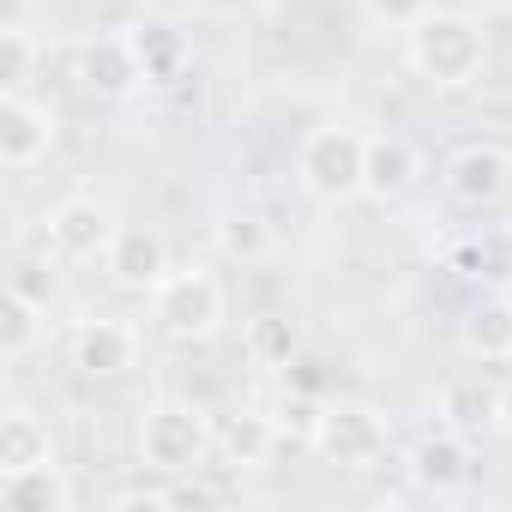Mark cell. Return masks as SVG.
<instances>
[{
    "label": "cell",
    "mask_w": 512,
    "mask_h": 512,
    "mask_svg": "<svg viewBox=\"0 0 512 512\" xmlns=\"http://www.w3.org/2000/svg\"><path fill=\"white\" fill-rule=\"evenodd\" d=\"M151 320L163 338L175 344H199L223 326V284L205 272V266H187V272H169L157 290H151Z\"/></svg>",
    "instance_id": "4"
},
{
    "label": "cell",
    "mask_w": 512,
    "mask_h": 512,
    "mask_svg": "<svg viewBox=\"0 0 512 512\" xmlns=\"http://www.w3.org/2000/svg\"><path fill=\"white\" fill-rule=\"evenodd\" d=\"M434 410H440V428H452V434L476 440V434H488V428H494V416H500V386H494V380H482V374L446 380V386H440V398H434Z\"/></svg>",
    "instance_id": "15"
},
{
    "label": "cell",
    "mask_w": 512,
    "mask_h": 512,
    "mask_svg": "<svg viewBox=\"0 0 512 512\" xmlns=\"http://www.w3.org/2000/svg\"><path fill=\"white\" fill-rule=\"evenodd\" d=\"M43 302H31L25 290H7L0 296V362H19V356H31L37 350V338H43Z\"/></svg>",
    "instance_id": "21"
},
{
    "label": "cell",
    "mask_w": 512,
    "mask_h": 512,
    "mask_svg": "<svg viewBox=\"0 0 512 512\" xmlns=\"http://www.w3.org/2000/svg\"><path fill=\"white\" fill-rule=\"evenodd\" d=\"M362 13L374 19V25H416L422 13H434V0H362Z\"/></svg>",
    "instance_id": "26"
},
{
    "label": "cell",
    "mask_w": 512,
    "mask_h": 512,
    "mask_svg": "<svg viewBox=\"0 0 512 512\" xmlns=\"http://www.w3.org/2000/svg\"><path fill=\"white\" fill-rule=\"evenodd\" d=\"M482 61H488V31L482 19L458 13V7H434L410 25V67L440 85V91H464L482 79Z\"/></svg>",
    "instance_id": "1"
},
{
    "label": "cell",
    "mask_w": 512,
    "mask_h": 512,
    "mask_svg": "<svg viewBox=\"0 0 512 512\" xmlns=\"http://www.w3.org/2000/svg\"><path fill=\"white\" fill-rule=\"evenodd\" d=\"M241 350H247V362H253V368L284 374L308 344H302V332H296V320H290V314H253V320H247Z\"/></svg>",
    "instance_id": "19"
},
{
    "label": "cell",
    "mask_w": 512,
    "mask_h": 512,
    "mask_svg": "<svg viewBox=\"0 0 512 512\" xmlns=\"http://www.w3.org/2000/svg\"><path fill=\"white\" fill-rule=\"evenodd\" d=\"M314 452L338 470H374L386 458V422L374 404L362 398H332L320 410V434H314Z\"/></svg>",
    "instance_id": "5"
},
{
    "label": "cell",
    "mask_w": 512,
    "mask_h": 512,
    "mask_svg": "<svg viewBox=\"0 0 512 512\" xmlns=\"http://www.w3.org/2000/svg\"><path fill=\"white\" fill-rule=\"evenodd\" d=\"M278 446H284V440H278L272 410H241V416H229V422L217 428V452H223V464H235V470H260V464H272Z\"/></svg>",
    "instance_id": "17"
},
{
    "label": "cell",
    "mask_w": 512,
    "mask_h": 512,
    "mask_svg": "<svg viewBox=\"0 0 512 512\" xmlns=\"http://www.w3.org/2000/svg\"><path fill=\"white\" fill-rule=\"evenodd\" d=\"M31 67H37V37L25 25H7L0 31V91H25Z\"/></svg>",
    "instance_id": "25"
},
{
    "label": "cell",
    "mask_w": 512,
    "mask_h": 512,
    "mask_svg": "<svg viewBox=\"0 0 512 512\" xmlns=\"http://www.w3.org/2000/svg\"><path fill=\"white\" fill-rule=\"evenodd\" d=\"M163 500L169 506H211V488L205 482H175V488H163Z\"/></svg>",
    "instance_id": "29"
},
{
    "label": "cell",
    "mask_w": 512,
    "mask_h": 512,
    "mask_svg": "<svg viewBox=\"0 0 512 512\" xmlns=\"http://www.w3.org/2000/svg\"><path fill=\"white\" fill-rule=\"evenodd\" d=\"M446 193H452V205H464V211H488V205H500L506 193H512V151L506 145H458L452 157H446Z\"/></svg>",
    "instance_id": "6"
},
{
    "label": "cell",
    "mask_w": 512,
    "mask_h": 512,
    "mask_svg": "<svg viewBox=\"0 0 512 512\" xmlns=\"http://www.w3.org/2000/svg\"><path fill=\"white\" fill-rule=\"evenodd\" d=\"M43 458H55V440H49V422L37 410L0 416V470H25V464H43Z\"/></svg>",
    "instance_id": "20"
},
{
    "label": "cell",
    "mask_w": 512,
    "mask_h": 512,
    "mask_svg": "<svg viewBox=\"0 0 512 512\" xmlns=\"http://www.w3.org/2000/svg\"><path fill=\"white\" fill-rule=\"evenodd\" d=\"M362 151H368V133L356 127H314L296 151V181L308 199L320 205H344L362 193Z\"/></svg>",
    "instance_id": "3"
},
{
    "label": "cell",
    "mask_w": 512,
    "mask_h": 512,
    "mask_svg": "<svg viewBox=\"0 0 512 512\" xmlns=\"http://www.w3.org/2000/svg\"><path fill=\"white\" fill-rule=\"evenodd\" d=\"M494 428L512 440V386H500V416H494Z\"/></svg>",
    "instance_id": "30"
},
{
    "label": "cell",
    "mask_w": 512,
    "mask_h": 512,
    "mask_svg": "<svg viewBox=\"0 0 512 512\" xmlns=\"http://www.w3.org/2000/svg\"><path fill=\"white\" fill-rule=\"evenodd\" d=\"M79 85L97 97V103H127L139 85H145V67L133 55V37L115 31V37H91L79 49Z\"/></svg>",
    "instance_id": "10"
},
{
    "label": "cell",
    "mask_w": 512,
    "mask_h": 512,
    "mask_svg": "<svg viewBox=\"0 0 512 512\" xmlns=\"http://www.w3.org/2000/svg\"><path fill=\"white\" fill-rule=\"evenodd\" d=\"M103 266H109V278H115L121 290H157V284L169 278V247H163L157 229H139V223H133V229H115Z\"/></svg>",
    "instance_id": "13"
},
{
    "label": "cell",
    "mask_w": 512,
    "mask_h": 512,
    "mask_svg": "<svg viewBox=\"0 0 512 512\" xmlns=\"http://www.w3.org/2000/svg\"><path fill=\"white\" fill-rule=\"evenodd\" d=\"M0 506H13V512H73V482L55 458L25 464V470H0Z\"/></svg>",
    "instance_id": "14"
},
{
    "label": "cell",
    "mask_w": 512,
    "mask_h": 512,
    "mask_svg": "<svg viewBox=\"0 0 512 512\" xmlns=\"http://www.w3.org/2000/svg\"><path fill=\"white\" fill-rule=\"evenodd\" d=\"M266 241H272V229L253 217V211H229V217L217 223V247L229 253V260H260Z\"/></svg>",
    "instance_id": "24"
},
{
    "label": "cell",
    "mask_w": 512,
    "mask_h": 512,
    "mask_svg": "<svg viewBox=\"0 0 512 512\" xmlns=\"http://www.w3.org/2000/svg\"><path fill=\"white\" fill-rule=\"evenodd\" d=\"M320 410H326V404H320L314 392H296V386H290V392L278 398V410H272L278 440H284V446H314V434H320Z\"/></svg>",
    "instance_id": "23"
},
{
    "label": "cell",
    "mask_w": 512,
    "mask_h": 512,
    "mask_svg": "<svg viewBox=\"0 0 512 512\" xmlns=\"http://www.w3.org/2000/svg\"><path fill=\"white\" fill-rule=\"evenodd\" d=\"M43 241H49V253H55V260H67V266H85V260H103V253H109V241H115V223H109V211H103L97 199L73 193V199H61V205L43 217Z\"/></svg>",
    "instance_id": "7"
},
{
    "label": "cell",
    "mask_w": 512,
    "mask_h": 512,
    "mask_svg": "<svg viewBox=\"0 0 512 512\" xmlns=\"http://www.w3.org/2000/svg\"><path fill=\"white\" fill-rule=\"evenodd\" d=\"M404 470H410V482H416L422 494H458V488L470 482V440L452 434V428L422 434V440L410 446Z\"/></svg>",
    "instance_id": "12"
},
{
    "label": "cell",
    "mask_w": 512,
    "mask_h": 512,
    "mask_svg": "<svg viewBox=\"0 0 512 512\" xmlns=\"http://www.w3.org/2000/svg\"><path fill=\"white\" fill-rule=\"evenodd\" d=\"M49 284H55V278H49V266H43V260H19V266H13V278H7V290H25V296H31V302H43V308H49Z\"/></svg>",
    "instance_id": "27"
},
{
    "label": "cell",
    "mask_w": 512,
    "mask_h": 512,
    "mask_svg": "<svg viewBox=\"0 0 512 512\" xmlns=\"http://www.w3.org/2000/svg\"><path fill=\"white\" fill-rule=\"evenodd\" d=\"M422 175V151L404 139V133H368V151H362V193L368 199H404Z\"/></svg>",
    "instance_id": "11"
},
{
    "label": "cell",
    "mask_w": 512,
    "mask_h": 512,
    "mask_svg": "<svg viewBox=\"0 0 512 512\" xmlns=\"http://www.w3.org/2000/svg\"><path fill=\"white\" fill-rule=\"evenodd\" d=\"M217 446V428L199 404H181V398H163L139 416V464L145 470H163V476H187L205 464V452Z\"/></svg>",
    "instance_id": "2"
},
{
    "label": "cell",
    "mask_w": 512,
    "mask_h": 512,
    "mask_svg": "<svg viewBox=\"0 0 512 512\" xmlns=\"http://www.w3.org/2000/svg\"><path fill=\"white\" fill-rule=\"evenodd\" d=\"M55 133L61 127H55V109L49 103H37L25 91H0V163H7L13 175L37 169L49 157Z\"/></svg>",
    "instance_id": "8"
},
{
    "label": "cell",
    "mask_w": 512,
    "mask_h": 512,
    "mask_svg": "<svg viewBox=\"0 0 512 512\" xmlns=\"http://www.w3.org/2000/svg\"><path fill=\"white\" fill-rule=\"evenodd\" d=\"M67 362L85 380H121L139 362V332L127 320H79L67 332Z\"/></svg>",
    "instance_id": "9"
},
{
    "label": "cell",
    "mask_w": 512,
    "mask_h": 512,
    "mask_svg": "<svg viewBox=\"0 0 512 512\" xmlns=\"http://www.w3.org/2000/svg\"><path fill=\"white\" fill-rule=\"evenodd\" d=\"M458 344L476 362H512V296L494 290V296L470 302L464 320H458Z\"/></svg>",
    "instance_id": "16"
},
{
    "label": "cell",
    "mask_w": 512,
    "mask_h": 512,
    "mask_svg": "<svg viewBox=\"0 0 512 512\" xmlns=\"http://www.w3.org/2000/svg\"><path fill=\"white\" fill-rule=\"evenodd\" d=\"M500 253H512L506 241H494V235H464V241H452V272L458 278H494V284H506L512 278V260H500Z\"/></svg>",
    "instance_id": "22"
},
{
    "label": "cell",
    "mask_w": 512,
    "mask_h": 512,
    "mask_svg": "<svg viewBox=\"0 0 512 512\" xmlns=\"http://www.w3.org/2000/svg\"><path fill=\"white\" fill-rule=\"evenodd\" d=\"M284 374H290V386H296V392H314V398L326 392V374H320V356H308V350H302V356H296V362H290Z\"/></svg>",
    "instance_id": "28"
},
{
    "label": "cell",
    "mask_w": 512,
    "mask_h": 512,
    "mask_svg": "<svg viewBox=\"0 0 512 512\" xmlns=\"http://www.w3.org/2000/svg\"><path fill=\"white\" fill-rule=\"evenodd\" d=\"M127 37H133L139 67H145V85H175V79L187 73V37H181L175 25L139 19V25H127Z\"/></svg>",
    "instance_id": "18"
}]
</instances>
